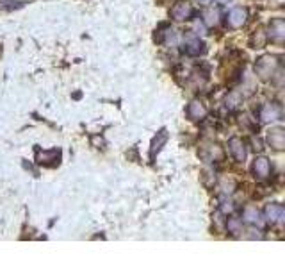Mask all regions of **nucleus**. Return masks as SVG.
Instances as JSON below:
<instances>
[{
    "label": "nucleus",
    "instance_id": "nucleus-1",
    "mask_svg": "<svg viewBox=\"0 0 285 268\" xmlns=\"http://www.w3.org/2000/svg\"><path fill=\"white\" fill-rule=\"evenodd\" d=\"M278 70V59L275 56H262L255 64L257 76L261 77L262 80H268L271 77H275Z\"/></svg>",
    "mask_w": 285,
    "mask_h": 268
},
{
    "label": "nucleus",
    "instance_id": "nucleus-2",
    "mask_svg": "<svg viewBox=\"0 0 285 268\" xmlns=\"http://www.w3.org/2000/svg\"><path fill=\"white\" fill-rule=\"evenodd\" d=\"M246 22H248V9L246 8H234L227 16V24L230 29H241L243 26H246Z\"/></svg>",
    "mask_w": 285,
    "mask_h": 268
},
{
    "label": "nucleus",
    "instance_id": "nucleus-3",
    "mask_svg": "<svg viewBox=\"0 0 285 268\" xmlns=\"http://www.w3.org/2000/svg\"><path fill=\"white\" fill-rule=\"evenodd\" d=\"M269 40L273 43H278L282 45L285 40V22L282 18H277V20L271 22L269 26Z\"/></svg>",
    "mask_w": 285,
    "mask_h": 268
},
{
    "label": "nucleus",
    "instance_id": "nucleus-4",
    "mask_svg": "<svg viewBox=\"0 0 285 268\" xmlns=\"http://www.w3.org/2000/svg\"><path fill=\"white\" fill-rule=\"evenodd\" d=\"M184 45H186V52L189 56H198L200 52H203V43L200 42L198 34H194L193 30L186 34V38H184Z\"/></svg>",
    "mask_w": 285,
    "mask_h": 268
},
{
    "label": "nucleus",
    "instance_id": "nucleus-5",
    "mask_svg": "<svg viewBox=\"0 0 285 268\" xmlns=\"http://www.w3.org/2000/svg\"><path fill=\"white\" fill-rule=\"evenodd\" d=\"M268 143L271 145V147L275 148V150H284L285 148V132L282 127H275V129H271L268 132Z\"/></svg>",
    "mask_w": 285,
    "mask_h": 268
},
{
    "label": "nucleus",
    "instance_id": "nucleus-6",
    "mask_svg": "<svg viewBox=\"0 0 285 268\" xmlns=\"http://www.w3.org/2000/svg\"><path fill=\"white\" fill-rule=\"evenodd\" d=\"M282 116V108L278 104H266L261 109V122L268 124V122H275Z\"/></svg>",
    "mask_w": 285,
    "mask_h": 268
},
{
    "label": "nucleus",
    "instance_id": "nucleus-7",
    "mask_svg": "<svg viewBox=\"0 0 285 268\" xmlns=\"http://www.w3.org/2000/svg\"><path fill=\"white\" fill-rule=\"evenodd\" d=\"M228 147H230V152L232 156L236 158V161H239V163H244L246 161V145H244L243 140L239 138H232L230 143H228Z\"/></svg>",
    "mask_w": 285,
    "mask_h": 268
},
{
    "label": "nucleus",
    "instance_id": "nucleus-8",
    "mask_svg": "<svg viewBox=\"0 0 285 268\" xmlns=\"http://www.w3.org/2000/svg\"><path fill=\"white\" fill-rule=\"evenodd\" d=\"M171 16L177 22L189 20V18L193 16V8H191V4H187V2H178V4L171 9Z\"/></svg>",
    "mask_w": 285,
    "mask_h": 268
},
{
    "label": "nucleus",
    "instance_id": "nucleus-9",
    "mask_svg": "<svg viewBox=\"0 0 285 268\" xmlns=\"http://www.w3.org/2000/svg\"><path fill=\"white\" fill-rule=\"evenodd\" d=\"M266 218H268L271 224H280L284 222L285 218V211L280 204H269L266 208Z\"/></svg>",
    "mask_w": 285,
    "mask_h": 268
},
{
    "label": "nucleus",
    "instance_id": "nucleus-10",
    "mask_svg": "<svg viewBox=\"0 0 285 268\" xmlns=\"http://www.w3.org/2000/svg\"><path fill=\"white\" fill-rule=\"evenodd\" d=\"M59 158H61V152L59 150H48V152H37L36 160L39 164H45V166H54L59 163Z\"/></svg>",
    "mask_w": 285,
    "mask_h": 268
},
{
    "label": "nucleus",
    "instance_id": "nucleus-11",
    "mask_svg": "<svg viewBox=\"0 0 285 268\" xmlns=\"http://www.w3.org/2000/svg\"><path fill=\"white\" fill-rule=\"evenodd\" d=\"M243 220L246 224H252V226H262V224H264L261 211L257 210V208H253V206H248V208L243 211Z\"/></svg>",
    "mask_w": 285,
    "mask_h": 268
},
{
    "label": "nucleus",
    "instance_id": "nucleus-12",
    "mask_svg": "<svg viewBox=\"0 0 285 268\" xmlns=\"http://www.w3.org/2000/svg\"><path fill=\"white\" fill-rule=\"evenodd\" d=\"M253 172L259 179H266L271 172V164H269L268 158H257L255 163H253Z\"/></svg>",
    "mask_w": 285,
    "mask_h": 268
},
{
    "label": "nucleus",
    "instance_id": "nucleus-13",
    "mask_svg": "<svg viewBox=\"0 0 285 268\" xmlns=\"http://www.w3.org/2000/svg\"><path fill=\"white\" fill-rule=\"evenodd\" d=\"M187 114L191 120H203L207 116V108L200 100H193L187 108Z\"/></svg>",
    "mask_w": 285,
    "mask_h": 268
},
{
    "label": "nucleus",
    "instance_id": "nucleus-14",
    "mask_svg": "<svg viewBox=\"0 0 285 268\" xmlns=\"http://www.w3.org/2000/svg\"><path fill=\"white\" fill-rule=\"evenodd\" d=\"M219 20H221V14H219V9L209 8L203 11V24L207 27H216L219 26Z\"/></svg>",
    "mask_w": 285,
    "mask_h": 268
},
{
    "label": "nucleus",
    "instance_id": "nucleus-15",
    "mask_svg": "<svg viewBox=\"0 0 285 268\" xmlns=\"http://www.w3.org/2000/svg\"><path fill=\"white\" fill-rule=\"evenodd\" d=\"M168 142V132L166 130H161V132L153 138V143H152V152H150V158L155 160V154H159V150L162 148V145Z\"/></svg>",
    "mask_w": 285,
    "mask_h": 268
},
{
    "label": "nucleus",
    "instance_id": "nucleus-16",
    "mask_svg": "<svg viewBox=\"0 0 285 268\" xmlns=\"http://www.w3.org/2000/svg\"><path fill=\"white\" fill-rule=\"evenodd\" d=\"M225 102H227V108L230 109V111H236V109L243 104V95H241L239 92H230L227 95V100Z\"/></svg>",
    "mask_w": 285,
    "mask_h": 268
},
{
    "label": "nucleus",
    "instance_id": "nucleus-17",
    "mask_svg": "<svg viewBox=\"0 0 285 268\" xmlns=\"http://www.w3.org/2000/svg\"><path fill=\"white\" fill-rule=\"evenodd\" d=\"M266 45V34L262 29H257L252 36V46L253 48H262Z\"/></svg>",
    "mask_w": 285,
    "mask_h": 268
},
{
    "label": "nucleus",
    "instance_id": "nucleus-18",
    "mask_svg": "<svg viewBox=\"0 0 285 268\" xmlns=\"http://www.w3.org/2000/svg\"><path fill=\"white\" fill-rule=\"evenodd\" d=\"M164 43L168 46H177L178 45V34L175 29H166L164 32Z\"/></svg>",
    "mask_w": 285,
    "mask_h": 268
},
{
    "label": "nucleus",
    "instance_id": "nucleus-19",
    "mask_svg": "<svg viewBox=\"0 0 285 268\" xmlns=\"http://www.w3.org/2000/svg\"><path fill=\"white\" fill-rule=\"evenodd\" d=\"M241 227H243V224H241L239 218H228L227 220V229H228V232H232V234H239Z\"/></svg>",
    "mask_w": 285,
    "mask_h": 268
},
{
    "label": "nucleus",
    "instance_id": "nucleus-20",
    "mask_svg": "<svg viewBox=\"0 0 285 268\" xmlns=\"http://www.w3.org/2000/svg\"><path fill=\"white\" fill-rule=\"evenodd\" d=\"M209 160L211 161H223V150L219 145H211L209 147Z\"/></svg>",
    "mask_w": 285,
    "mask_h": 268
},
{
    "label": "nucleus",
    "instance_id": "nucleus-21",
    "mask_svg": "<svg viewBox=\"0 0 285 268\" xmlns=\"http://www.w3.org/2000/svg\"><path fill=\"white\" fill-rule=\"evenodd\" d=\"M221 190H223L225 195H230V193H234V190H236V182H234V179H223V180H221Z\"/></svg>",
    "mask_w": 285,
    "mask_h": 268
},
{
    "label": "nucleus",
    "instance_id": "nucleus-22",
    "mask_svg": "<svg viewBox=\"0 0 285 268\" xmlns=\"http://www.w3.org/2000/svg\"><path fill=\"white\" fill-rule=\"evenodd\" d=\"M232 211H234V202H232V200H227V198H225V200L221 202V213H223V214H228V213H232Z\"/></svg>",
    "mask_w": 285,
    "mask_h": 268
},
{
    "label": "nucleus",
    "instance_id": "nucleus-23",
    "mask_svg": "<svg viewBox=\"0 0 285 268\" xmlns=\"http://www.w3.org/2000/svg\"><path fill=\"white\" fill-rule=\"evenodd\" d=\"M194 34H205V26L200 24V22H194Z\"/></svg>",
    "mask_w": 285,
    "mask_h": 268
},
{
    "label": "nucleus",
    "instance_id": "nucleus-24",
    "mask_svg": "<svg viewBox=\"0 0 285 268\" xmlns=\"http://www.w3.org/2000/svg\"><path fill=\"white\" fill-rule=\"evenodd\" d=\"M253 145H255V148H257V150H262V143H261V140L253 138Z\"/></svg>",
    "mask_w": 285,
    "mask_h": 268
},
{
    "label": "nucleus",
    "instance_id": "nucleus-25",
    "mask_svg": "<svg viewBox=\"0 0 285 268\" xmlns=\"http://www.w3.org/2000/svg\"><path fill=\"white\" fill-rule=\"evenodd\" d=\"M219 4H228V2H230V0H218Z\"/></svg>",
    "mask_w": 285,
    "mask_h": 268
},
{
    "label": "nucleus",
    "instance_id": "nucleus-26",
    "mask_svg": "<svg viewBox=\"0 0 285 268\" xmlns=\"http://www.w3.org/2000/svg\"><path fill=\"white\" fill-rule=\"evenodd\" d=\"M200 4H207V2H211V0H198Z\"/></svg>",
    "mask_w": 285,
    "mask_h": 268
}]
</instances>
